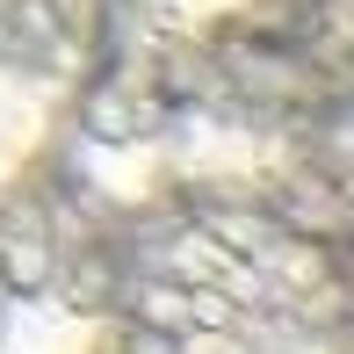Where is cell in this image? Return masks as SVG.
<instances>
[{
  "instance_id": "1",
  "label": "cell",
  "mask_w": 354,
  "mask_h": 354,
  "mask_svg": "<svg viewBox=\"0 0 354 354\" xmlns=\"http://www.w3.org/2000/svg\"><path fill=\"white\" fill-rule=\"evenodd\" d=\"M87 80V0H0V196L51 152Z\"/></svg>"
}]
</instances>
